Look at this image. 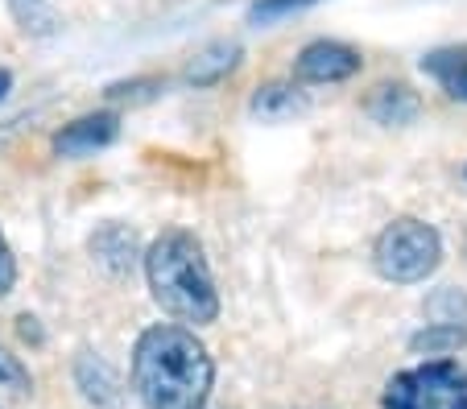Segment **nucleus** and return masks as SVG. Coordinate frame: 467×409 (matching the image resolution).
Returning a JSON list of instances; mask_svg holds the SVG:
<instances>
[{
  "label": "nucleus",
  "mask_w": 467,
  "mask_h": 409,
  "mask_svg": "<svg viewBox=\"0 0 467 409\" xmlns=\"http://www.w3.org/2000/svg\"><path fill=\"white\" fill-rule=\"evenodd\" d=\"M91 252L112 273H124V269H132V257H137V236L129 228H120V223H108V228H99L91 236Z\"/></svg>",
  "instance_id": "9"
},
{
  "label": "nucleus",
  "mask_w": 467,
  "mask_h": 409,
  "mask_svg": "<svg viewBox=\"0 0 467 409\" xmlns=\"http://www.w3.org/2000/svg\"><path fill=\"white\" fill-rule=\"evenodd\" d=\"M145 277H150L153 302L178 322L207 327L220 319V294H215V277L207 265L203 244L191 231L170 228L145 252Z\"/></svg>",
  "instance_id": "2"
},
{
  "label": "nucleus",
  "mask_w": 467,
  "mask_h": 409,
  "mask_svg": "<svg viewBox=\"0 0 467 409\" xmlns=\"http://www.w3.org/2000/svg\"><path fill=\"white\" fill-rule=\"evenodd\" d=\"M215 384V364L194 331L158 322L132 347V389L145 409H203Z\"/></svg>",
  "instance_id": "1"
},
{
  "label": "nucleus",
  "mask_w": 467,
  "mask_h": 409,
  "mask_svg": "<svg viewBox=\"0 0 467 409\" xmlns=\"http://www.w3.org/2000/svg\"><path fill=\"white\" fill-rule=\"evenodd\" d=\"M310 5H318V0H256L253 9H248V17H253L256 26H274V21L290 17V13L310 9Z\"/></svg>",
  "instance_id": "13"
},
{
  "label": "nucleus",
  "mask_w": 467,
  "mask_h": 409,
  "mask_svg": "<svg viewBox=\"0 0 467 409\" xmlns=\"http://www.w3.org/2000/svg\"><path fill=\"white\" fill-rule=\"evenodd\" d=\"M116 128H120V120H116L112 112L79 116V120H71V125L54 137V149H58L62 158H88V153L116 141Z\"/></svg>",
  "instance_id": "6"
},
{
  "label": "nucleus",
  "mask_w": 467,
  "mask_h": 409,
  "mask_svg": "<svg viewBox=\"0 0 467 409\" xmlns=\"http://www.w3.org/2000/svg\"><path fill=\"white\" fill-rule=\"evenodd\" d=\"M13 281H17V261H13V249L5 240V231H0V298L13 290Z\"/></svg>",
  "instance_id": "16"
},
{
  "label": "nucleus",
  "mask_w": 467,
  "mask_h": 409,
  "mask_svg": "<svg viewBox=\"0 0 467 409\" xmlns=\"http://www.w3.org/2000/svg\"><path fill=\"white\" fill-rule=\"evenodd\" d=\"M9 91H13V75H9V71H5V66H0V99L9 96Z\"/></svg>",
  "instance_id": "17"
},
{
  "label": "nucleus",
  "mask_w": 467,
  "mask_h": 409,
  "mask_svg": "<svg viewBox=\"0 0 467 409\" xmlns=\"http://www.w3.org/2000/svg\"><path fill=\"white\" fill-rule=\"evenodd\" d=\"M253 112L261 116V120H290V116L306 112V96H302L294 83H265V87H256L253 96Z\"/></svg>",
  "instance_id": "10"
},
{
  "label": "nucleus",
  "mask_w": 467,
  "mask_h": 409,
  "mask_svg": "<svg viewBox=\"0 0 467 409\" xmlns=\"http://www.w3.org/2000/svg\"><path fill=\"white\" fill-rule=\"evenodd\" d=\"M372 265L393 285L426 281V277L442 265V236L426 220L401 215V220H393L377 236V244H372Z\"/></svg>",
  "instance_id": "3"
},
{
  "label": "nucleus",
  "mask_w": 467,
  "mask_h": 409,
  "mask_svg": "<svg viewBox=\"0 0 467 409\" xmlns=\"http://www.w3.org/2000/svg\"><path fill=\"white\" fill-rule=\"evenodd\" d=\"M13 9L26 21V29H50L54 21V0H13Z\"/></svg>",
  "instance_id": "14"
},
{
  "label": "nucleus",
  "mask_w": 467,
  "mask_h": 409,
  "mask_svg": "<svg viewBox=\"0 0 467 409\" xmlns=\"http://www.w3.org/2000/svg\"><path fill=\"white\" fill-rule=\"evenodd\" d=\"M236 66H240V46L236 42H215V46H207L203 54H194L186 79H191L194 87H207V83H220L223 75H232Z\"/></svg>",
  "instance_id": "11"
},
{
  "label": "nucleus",
  "mask_w": 467,
  "mask_h": 409,
  "mask_svg": "<svg viewBox=\"0 0 467 409\" xmlns=\"http://www.w3.org/2000/svg\"><path fill=\"white\" fill-rule=\"evenodd\" d=\"M380 409H467V368L459 360L406 368L385 384Z\"/></svg>",
  "instance_id": "4"
},
{
  "label": "nucleus",
  "mask_w": 467,
  "mask_h": 409,
  "mask_svg": "<svg viewBox=\"0 0 467 409\" xmlns=\"http://www.w3.org/2000/svg\"><path fill=\"white\" fill-rule=\"evenodd\" d=\"M0 389H29V373L17 356H9L5 347H0Z\"/></svg>",
  "instance_id": "15"
},
{
  "label": "nucleus",
  "mask_w": 467,
  "mask_h": 409,
  "mask_svg": "<svg viewBox=\"0 0 467 409\" xmlns=\"http://www.w3.org/2000/svg\"><path fill=\"white\" fill-rule=\"evenodd\" d=\"M360 66H364V58L356 46L310 42V46H302L298 63H294V75H298L302 83H344V79H352Z\"/></svg>",
  "instance_id": "5"
},
{
  "label": "nucleus",
  "mask_w": 467,
  "mask_h": 409,
  "mask_svg": "<svg viewBox=\"0 0 467 409\" xmlns=\"http://www.w3.org/2000/svg\"><path fill=\"white\" fill-rule=\"evenodd\" d=\"M467 343V327H451V322H431L426 331H418L414 339H410V347L414 352H426V356H442V352H451V347Z\"/></svg>",
  "instance_id": "12"
},
{
  "label": "nucleus",
  "mask_w": 467,
  "mask_h": 409,
  "mask_svg": "<svg viewBox=\"0 0 467 409\" xmlns=\"http://www.w3.org/2000/svg\"><path fill=\"white\" fill-rule=\"evenodd\" d=\"M364 112L377 120V125H414L418 112H422V99H418V91L410 87V83H380V87H372V96L364 99Z\"/></svg>",
  "instance_id": "7"
},
{
  "label": "nucleus",
  "mask_w": 467,
  "mask_h": 409,
  "mask_svg": "<svg viewBox=\"0 0 467 409\" xmlns=\"http://www.w3.org/2000/svg\"><path fill=\"white\" fill-rule=\"evenodd\" d=\"M422 71L447 91L451 99L467 104V42L463 46H442L422 58Z\"/></svg>",
  "instance_id": "8"
}]
</instances>
